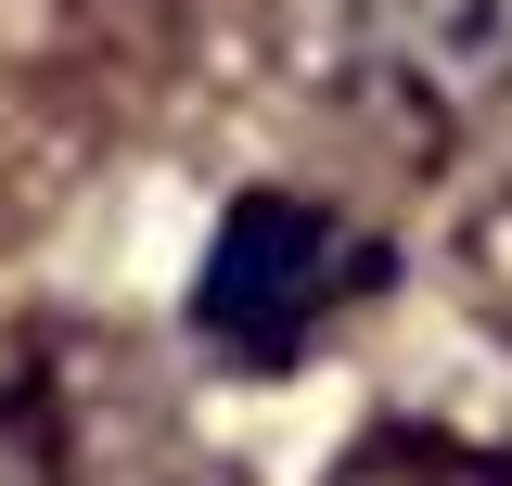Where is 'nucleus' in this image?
Masks as SVG:
<instances>
[{"instance_id":"f257e3e1","label":"nucleus","mask_w":512,"mask_h":486,"mask_svg":"<svg viewBox=\"0 0 512 486\" xmlns=\"http://www.w3.org/2000/svg\"><path fill=\"white\" fill-rule=\"evenodd\" d=\"M269 52L333 116L384 128L397 154H436L474 128V90L500 64V0H282Z\"/></svg>"},{"instance_id":"f03ea898","label":"nucleus","mask_w":512,"mask_h":486,"mask_svg":"<svg viewBox=\"0 0 512 486\" xmlns=\"http://www.w3.org/2000/svg\"><path fill=\"white\" fill-rule=\"evenodd\" d=\"M372 282H384V243L346 205L244 192L218 218V243H205V269H192V333L218 359H244V371H282V359H308L320 320H346V295H372Z\"/></svg>"},{"instance_id":"7ed1b4c3","label":"nucleus","mask_w":512,"mask_h":486,"mask_svg":"<svg viewBox=\"0 0 512 486\" xmlns=\"http://www.w3.org/2000/svg\"><path fill=\"white\" fill-rule=\"evenodd\" d=\"M320 486H512V461L474 448V435H448V423H372L359 448H333Z\"/></svg>"},{"instance_id":"20e7f679","label":"nucleus","mask_w":512,"mask_h":486,"mask_svg":"<svg viewBox=\"0 0 512 486\" xmlns=\"http://www.w3.org/2000/svg\"><path fill=\"white\" fill-rule=\"evenodd\" d=\"M448 282H461V307H474V320L512 346V141L474 167L461 218H448Z\"/></svg>"},{"instance_id":"39448f33","label":"nucleus","mask_w":512,"mask_h":486,"mask_svg":"<svg viewBox=\"0 0 512 486\" xmlns=\"http://www.w3.org/2000/svg\"><path fill=\"white\" fill-rule=\"evenodd\" d=\"M0 486H90V474H77V423H64V384H52V371H26V384L0 397Z\"/></svg>"}]
</instances>
